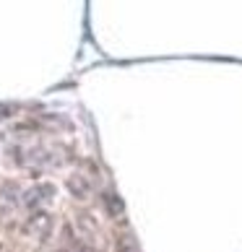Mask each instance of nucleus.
Instances as JSON below:
<instances>
[{
    "instance_id": "1",
    "label": "nucleus",
    "mask_w": 242,
    "mask_h": 252,
    "mask_svg": "<svg viewBox=\"0 0 242 252\" xmlns=\"http://www.w3.org/2000/svg\"><path fill=\"white\" fill-rule=\"evenodd\" d=\"M68 190L76 195V198H89V192H91V185L83 180V174H73L70 180H68Z\"/></svg>"
},
{
    "instance_id": "3",
    "label": "nucleus",
    "mask_w": 242,
    "mask_h": 252,
    "mask_svg": "<svg viewBox=\"0 0 242 252\" xmlns=\"http://www.w3.org/2000/svg\"><path fill=\"white\" fill-rule=\"evenodd\" d=\"M29 226L36 231V234H47V231H50V216H47V213H34Z\"/></svg>"
},
{
    "instance_id": "2",
    "label": "nucleus",
    "mask_w": 242,
    "mask_h": 252,
    "mask_svg": "<svg viewBox=\"0 0 242 252\" xmlns=\"http://www.w3.org/2000/svg\"><path fill=\"white\" fill-rule=\"evenodd\" d=\"M50 195H52V188H50V185H39V188H34V190L26 192V205H29V208H34V205L50 200Z\"/></svg>"
}]
</instances>
